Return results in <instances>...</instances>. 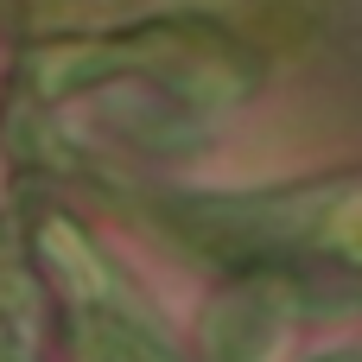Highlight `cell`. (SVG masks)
<instances>
[{"mask_svg":"<svg viewBox=\"0 0 362 362\" xmlns=\"http://www.w3.org/2000/svg\"><path fill=\"white\" fill-rule=\"evenodd\" d=\"M83 331H89V350H95L102 362H178L134 312H121L115 299L95 305V312H83Z\"/></svg>","mask_w":362,"mask_h":362,"instance_id":"6da1fadb","label":"cell"},{"mask_svg":"<svg viewBox=\"0 0 362 362\" xmlns=\"http://www.w3.org/2000/svg\"><path fill=\"white\" fill-rule=\"evenodd\" d=\"M331 362H362V356H331Z\"/></svg>","mask_w":362,"mask_h":362,"instance_id":"7a4b0ae2","label":"cell"}]
</instances>
